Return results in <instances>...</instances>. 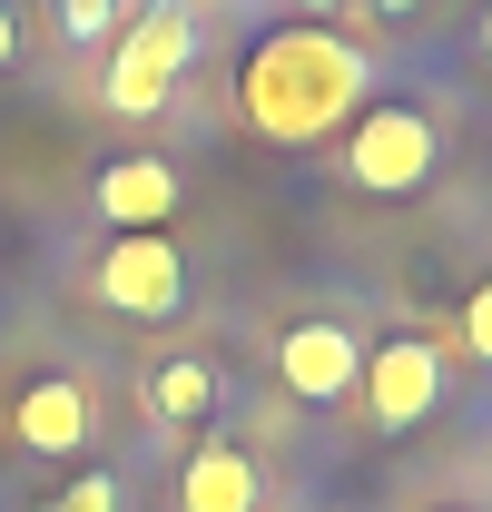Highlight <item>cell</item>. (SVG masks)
<instances>
[{
  "instance_id": "cell-1",
  "label": "cell",
  "mask_w": 492,
  "mask_h": 512,
  "mask_svg": "<svg viewBox=\"0 0 492 512\" xmlns=\"http://www.w3.org/2000/svg\"><path fill=\"white\" fill-rule=\"evenodd\" d=\"M365 99H374V60L345 30H325V20L266 30V40L246 50V69H237V119L256 128V138H276V148L335 138Z\"/></svg>"
},
{
  "instance_id": "cell-2",
  "label": "cell",
  "mask_w": 492,
  "mask_h": 512,
  "mask_svg": "<svg viewBox=\"0 0 492 512\" xmlns=\"http://www.w3.org/2000/svg\"><path fill=\"white\" fill-rule=\"evenodd\" d=\"M187 60H197V10H187V0L128 10L119 40H109V69H99V109H109V119H158V109L178 99Z\"/></svg>"
},
{
  "instance_id": "cell-3",
  "label": "cell",
  "mask_w": 492,
  "mask_h": 512,
  "mask_svg": "<svg viewBox=\"0 0 492 512\" xmlns=\"http://www.w3.org/2000/svg\"><path fill=\"white\" fill-rule=\"evenodd\" d=\"M335 168H345V188H365V197H414L443 168V128L414 99H365L355 119L335 128Z\"/></svg>"
},
{
  "instance_id": "cell-4",
  "label": "cell",
  "mask_w": 492,
  "mask_h": 512,
  "mask_svg": "<svg viewBox=\"0 0 492 512\" xmlns=\"http://www.w3.org/2000/svg\"><path fill=\"white\" fill-rule=\"evenodd\" d=\"M89 286H99L109 316L168 325L187 306V256H178V237H158V227H119V237L99 247V266H89Z\"/></svg>"
},
{
  "instance_id": "cell-5",
  "label": "cell",
  "mask_w": 492,
  "mask_h": 512,
  "mask_svg": "<svg viewBox=\"0 0 492 512\" xmlns=\"http://www.w3.org/2000/svg\"><path fill=\"white\" fill-rule=\"evenodd\" d=\"M355 394H365V424L374 434H414L433 404H443V345L433 335H384V345H365V375H355Z\"/></svg>"
},
{
  "instance_id": "cell-6",
  "label": "cell",
  "mask_w": 492,
  "mask_h": 512,
  "mask_svg": "<svg viewBox=\"0 0 492 512\" xmlns=\"http://www.w3.org/2000/svg\"><path fill=\"white\" fill-rule=\"evenodd\" d=\"M365 375V335L345 316H296L276 335V384L296 394V404H345Z\"/></svg>"
},
{
  "instance_id": "cell-7",
  "label": "cell",
  "mask_w": 492,
  "mask_h": 512,
  "mask_svg": "<svg viewBox=\"0 0 492 512\" xmlns=\"http://www.w3.org/2000/svg\"><path fill=\"white\" fill-rule=\"evenodd\" d=\"M10 444L40 453V463L89 453V384H69V375H30L20 394H10Z\"/></svg>"
},
{
  "instance_id": "cell-8",
  "label": "cell",
  "mask_w": 492,
  "mask_h": 512,
  "mask_svg": "<svg viewBox=\"0 0 492 512\" xmlns=\"http://www.w3.org/2000/svg\"><path fill=\"white\" fill-rule=\"evenodd\" d=\"M178 512H266V463L246 444H197L178 463Z\"/></svg>"
},
{
  "instance_id": "cell-9",
  "label": "cell",
  "mask_w": 492,
  "mask_h": 512,
  "mask_svg": "<svg viewBox=\"0 0 492 512\" xmlns=\"http://www.w3.org/2000/svg\"><path fill=\"white\" fill-rule=\"evenodd\" d=\"M178 168H168V158H109V168H99V188H89V207H99V217H109V227H168V217H178Z\"/></svg>"
},
{
  "instance_id": "cell-10",
  "label": "cell",
  "mask_w": 492,
  "mask_h": 512,
  "mask_svg": "<svg viewBox=\"0 0 492 512\" xmlns=\"http://www.w3.org/2000/svg\"><path fill=\"white\" fill-rule=\"evenodd\" d=\"M217 394H227V384H217L207 355H158V365H148V414L178 424V434H197V424L217 414Z\"/></svg>"
},
{
  "instance_id": "cell-11",
  "label": "cell",
  "mask_w": 492,
  "mask_h": 512,
  "mask_svg": "<svg viewBox=\"0 0 492 512\" xmlns=\"http://www.w3.org/2000/svg\"><path fill=\"white\" fill-rule=\"evenodd\" d=\"M50 20H60V40H69V50H99V40H119L128 0H50Z\"/></svg>"
},
{
  "instance_id": "cell-12",
  "label": "cell",
  "mask_w": 492,
  "mask_h": 512,
  "mask_svg": "<svg viewBox=\"0 0 492 512\" xmlns=\"http://www.w3.org/2000/svg\"><path fill=\"white\" fill-rule=\"evenodd\" d=\"M50 512H119V483L109 473H69L60 493H50Z\"/></svg>"
},
{
  "instance_id": "cell-13",
  "label": "cell",
  "mask_w": 492,
  "mask_h": 512,
  "mask_svg": "<svg viewBox=\"0 0 492 512\" xmlns=\"http://www.w3.org/2000/svg\"><path fill=\"white\" fill-rule=\"evenodd\" d=\"M463 345H473V355L492 365V276L473 286V296H463Z\"/></svg>"
},
{
  "instance_id": "cell-14",
  "label": "cell",
  "mask_w": 492,
  "mask_h": 512,
  "mask_svg": "<svg viewBox=\"0 0 492 512\" xmlns=\"http://www.w3.org/2000/svg\"><path fill=\"white\" fill-rule=\"evenodd\" d=\"M0 69H20V20H10V0H0Z\"/></svg>"
},
{
  "instance_id": "cell-15",
  "label": "cell",
  "mask_w": 492,
  "mask_h": 512,
  "mask_svg": "<svg viewBox=\"0 0 492 512\" xmlns=\"http://www.w3.org/2000/svg\"><path fill=\"white\" fill-rule=\"evenodd\" d=\"M296 10H306V20H325V10H335V0H296Z\"/></svg>"
},
{
  "instance_id": "cell-16",
  "label": "cell",
  "mask_w": 492,
  "mask_h": 512,
  "mask_svg": "<svg viewBox=\"0 0 492 512\" xmlns=\"http://www.w3.org/2000/svg\"><path fill=\"white\" fill-rule=\"evenodd\" d=\"M483 69H492V10H483Z\"/></svg>"
},
{
  "instance_id": "cell-17",
  "label": "cell",
  "mask_w": 492,
  "mask_h": 512,
  "mask_svg": "<svg viewBox=\"0 0 492 512\" xmlns=\"http://www.w3.org/2000/svg\"><path fill=\"white\" fill-rule=\"evenodd\" d=\"M384 10H424V0H384Z\"/></svg>"
}]
</instances>
